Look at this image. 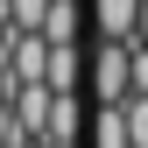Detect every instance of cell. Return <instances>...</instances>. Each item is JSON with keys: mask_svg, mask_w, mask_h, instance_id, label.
Listing matches in <instances>:
<instances>
[{"mask_svg": "<svg viewBox=\"0 0 148 148\" xmlns=\"http://www.w3.org/2000/svg\"><path fill=\"white\" fill-rule=\"evenodd\" d=\"M92 28H99V42H134L141 28V0H85Z\"/></svg>", "mask_w": 148, "mask_h": 148, "instance_id": "obj_2", "label": "cell"}, {"mask_svg": "<svg viewBox=\"0 0 148 148\" xmlns=\"http://www.w3.org/2000/svg\"><path fill=\"white\" fill-rule=\"evenodd\" d=\"M134 42H141V49H148V0H141V28H134Z\"/></svg>", "mask_w": 148, "mask_h": 148, "instance_id": "obj_10", "label": "cell"}, {"mask_svg": "<svg viewBox=\"0 0 148 148\" xmlns=\"http://www.w3.org/2000/svg\"><path fill=\"white\" fill-rule=\"evenodd\" d=\"M92 21V14L78 7V0H57V7H49V21H42V42L57 49V42H78V28Z\"/></svg>", "mask_w": 148, "mask_h": 148, "instance_id": "obj_7", "label": "cell"}, {"mask_svg": "<svg viewBox=\"0 0 148 148\" xmlns=\"http://www.w3.org/2000/svg\"><path fill=\"white\" fill-rule=\"evenodd\" d=\"M35 148H42V141H35Z\"/></svg>", "mask_w": 148, "mask_h": 148, "instance_id": "obj_11", "label": "cell"}, {"mask_svg": "<svg viewBox=\"0 0 148 148\" xmlns=\"http://www.w3.org/2000/svg\"><path fill=\"white\" fill-rule=\"evenodd\" d=\"M7 71H14L21 85H42V78H49V42H42V35H14V57H7Z\"/></svg>", "mask_w": 148, "mask_h": 148, "instance_id": "obj_5", "label": "cell"}, {"mask_svg": "<svg viewBox=\"0 0 148 148\" xmlns=\"http://www.w3.org/2000/svg\"><path fill=\"white\" fill-rule=\"evenodd\" d=\"M85 85H92V106H127L134 99V49L127 42H99L85 64Z\"/></svg>", "mask_w": 148, "mask_h": 148, "instance_id": "obj_1", "label": "cell"}, {"mask_svg": "<svg viewBox=\"0 0 148 148\" xmlns=\"http://www.w3.org/2000/svg\"><path fill=\"white\" fill-rule=\"evenodd\" d=\"M49 7H57V0H7V21L21 28V35H42V21H49Z\"/></svg>", "mask_w": 148, "mask_h": 148, "instance_id": "obj_8", "label": "cell"}, {"mask_svg": "<svg viewBox=\"0 0 148 148\" xmlns=\"http://www.w3.org/2000/svg\"><path fill=\"white\" fill-rule=\"evenodd\" d=\"M85 64H92V57H85L78 42H57V49H49V78H42V85L57 92V99H71V92L85 85Z\"/></svg>", "mask_w": 148, "mask_h": 148, "instance_id": "obj_4", "label": "cell"}, {"mask_svg": "<svg viewBox=\"0 0 148 148\" xmlns=\"http://www.w3.org/2000/svg\"><path fill=\"white\" fill-rule=\"evenodd\" d=\"M120 113H127V141H134V148H148V99L134 92V99H127Z\"/></svg>", "mask_w": 148, "mask_h": 148, "instance_id": "obj_9", "label": "cell"}, {"mask_svg": "<svg viewBox=\"0 0 148 148\" xmlns=\"http://www.w3.org/2000/svg\"><path fill=\"white\" fill-rule=\"evenodd\" d=\"M85 141H92V148H134V141H127V113H120V106H92Z\"/></svg>", "mask_w": 148, "mask_h": 148, "instance_id": "obj_6", "label": "cell"}, {"mask_svg": "<svg viewBox=\"0 0 148 148\" xmlns=\"http://www.w3.org/2000/svg\"><path fill=\"white\" fill-rule=\"evenodd\" d=\"M49 113H57V92H49V85H21V92H14V120H21L28 141L49 134Z\"/></svg>", "mask_w": 148, "mask_h": 148, "instance_id": "obj_3", "label": "cell"}]
</instances>
